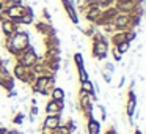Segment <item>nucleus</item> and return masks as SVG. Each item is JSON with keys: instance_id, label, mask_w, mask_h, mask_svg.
I'll use <instances>...</instances> for the list:
<instances>
[{"instance_id": "f257e3e1", "label": "nucleus", "mask_w": 146, "mask_h": 134, "mask_svg": "<svg viewBox=\"0 0 146 134\" xmlns=\"http://www.w3.org/2000/svg\"><path fill=\"white\" fill-rule=\"evenodd\" d=\"M108 49H110V43L105 35H102L101 32H96V35L91 40V57L96 58L98 62H102L107 58Z\"/></svg>"}, {"instance_id": "f03ea898", "label": "nucleus", "mask_w": 146, "mask_h": 134, "mask_svg": "<svg viewBox=\"0 0 146 134\" xmlns=\"http://www.w3.org/2000/svg\"><path fill=\"white\" fill-rule=\"evenodd\" d=\"M29 46H32V41H30V33L27 30L21 33H14L13 36H10V48L7 49L8 54L11 57H16L17 54L24 52Z\"/></svg>"}, {"instance_id": "7ed1b4c3", "label": "nucleus", "mask_w": 146, "mask_h": 134, "mask_svg": "<svg viewBox=\"0 0 146 134\" xmlns=\"http://www.w3.org/2000/svg\"><path fill=\"white\" fill-rule=\"evenodd\" d=\"M38 58H39L38 51H36L33 46H29L24 52H21V54H17L16 57H14V62H16V63H21L22 66L32 68L33 65L38 62Z\"/></svg>"}, {"instance_id": "20e7f679", "label": "nucleus", "mask_w": 146, "mask_h": 134, "mask_svg": "<svg viewBox=\"0 0 146 134\" xmlns=\"http://www.w3.org/2000/svg\"><path fill=\"white\" fill-rule=\"evenodd\" d=\"M111 25L115 27V30H133L130 27V14L126 13H118L111 21Z\"/></svg>"}, {"instance_id": "39448f33", "label": "nucleus", "mask_w": 146, "mask_h": 134, "mask_svg": "<svg viewBox=\"0 0 146 134\" xmlns=\"http://www.w3.org/2000/svg\"><path fill=\"white\" fill-rule=\"evenodd\" d=\"M60 2H61V5H63V10H64V13H66L68 19H69L74 25H79L80 19H79V13H77V10H76V5H74L71 0H60Z\"/></svg>"}, {"instance_id": "423d86ee", "label": "nucleus", "mask_w": 146, "mask_h": 134, "mask_svg": "<svg viewBox=\"0 0 146 134\" xmlns=\"http://www.w3.org/2000/svg\"><path fill=\"white\" fill-rule=\"evenodd\" d=\"M64 111V101H54V99H49L44 106V112L46 115H58L63 114Z\"/></svg>"}, {"instance_id": "0eeeda50", "label": "nucleus", "mask_w": 146, "mask_h": 134, "mask_svg": "<svg viewBox=\"0 0 146 134\" xmlns=\"http://www.w3.org/2000/svg\"><path fill=\"white\" fill-rule=\"evenodd\" d=\"M63 123V114L58 115H46V118L42 120V128H47V129H57L60 125Z\"/></svg>"}, {"instance_id": "6e6552de", "label": "nucleus", "mask_w": 146, "mask_h": 134, "mask_svg": "<svg viewBox=\"0 0 146 134\" xmlns=\"http://www.w3.org/2000/svg\"><path fill=\"white\" fill-rule=\"evenodd\" d=\"M35 27H36V32H38L39 35H42V38H46V36H52V35H57V29H55L52 24L44 22V21H38V22L35 24Z\"/></svg>"}, {"instance_id": "1a4fd4ad", "label": "nucleus", "mask_w": 146, "mask_h": 134, "mask_svg": "<svg viewBox=\"0 0 146 134\" xmlns=\"http://www.w3.org/2000/svg\"><path fill=\"white\" fill-rule=\"evenodd\" d=\"M0 29L5 38H10L14 35V22L10 19H0Z\"/></svg>"}, {"instance_id": "9d476101", "label": "nucleus", "mask_w": 146, "mask_h": 134, "mask_svg": "<svg viewBox=\"0 0 146 134\" xmlns=\"http://www.w3.org/2000/svg\"><path fill=\"white\" fill-rule=\"evenodd\" d=\"M101 128H102V125L98 118H94V117L86 118V133L88 134H99Z\"/></svg>"}, {"instance_id": "9b49d317", "label": "nucleus", "mask_w": 146, "mask_h": 134, "mask_svg": "<svg viewBox=\"0 0 146 134\" xmlns=\"http://www.w3.org/2000/svg\"><path fill=\"white\" fill-rule=\"evenodd\" d=\"M126 41V35H124V30H115L113 33L110 35V44L111 46H118L119 43Z\"/></svg>"}, {"instance_id": "f8f14e48", "label": "nucleus", "mask_w": 146, "mask_h": 134, "mask_svg": "<svg viewBox=\"0 0 146 134\" xmlns=\"http://www.w3.org/2000/svg\"><path fill=\"white\" fill-rule=\"evenodd\" d=\"M50 99H54V101H64V98H66V93H64V90L61 88V87H54V90L50 92Z\"/></svg>"}, {"instance_id": "ddd939ff", "label": "nucleus", "mask_w": 146, "mask_h": 134, "mask_svg": "<svg viewBox=\"0 0 146 134\" xmlns=\"http://www.w3.org/2000/svg\"><path fill=\"white\" fill-rule=\"evenodd\" d=\"M137 111V98H127L126 103V115L127 117H133Z\"/></svg>"}, {"instance_id": "4468645a", "label": "nucleus", "mask_w": 146, "mask_h": 134, "mask_svg": "<svg viewBox=\"0 0 146 134\" xmlns=\"http://www.w3.org/2000/svg\"><path fill=\"white\" fill-rule=\"evenodd\" d=\"M72 60H74V63H76V68H77V70H80V68H85V58H83V54H82V52L77 51L76 54L72 55Z\"/></svg>"}, {"instance_id": "2eb2a0df", "label": "nucleus", "mask_w": 146, "mask_h": 134, "mask_svg": "<svg viewBox=\"0 0 146 134\" xmlns=\"http://www.w3.org/2000/svg\"><path fill=\"white\" fill-rule=\"evenodd\" d=\"M80 90L82 92H86L88 95H93L94 93V87H93V82L91 80H83V82H80Z\"/></svg>"}, {"instance_id": "dca6fc26", "label": "nucleus", "mask_w": 146, "mask_h": 134, "mask_svg": "<svg viewBox=\"0 0 146 134\" xmlns=\"http://www.w3.org/2000/svg\"><path fill=\"white\" fill-rule=\"evenodd\" d=\"M24 120H25V112H16V114L13 115V125H16V126H22L24 125Z\"/></svg>"}, {"instance_id": "f3484780", "label": "nucleus", "mask_w": 146, "mask_h": 134, "mask_svg": "<svg viewBox=\"0 0 146 134\" xmlns=\"http://www.w3.org/2000/svg\"><path fill=\"white\" fill-rule=\"evenodd\" d=\"M113 48H116V51L119 52L121 55H124V54H127V52L130 51V43L129 41H123V43H119L118 46H113Z\"/></svg>"}, {"instance_id": "a211bd4d", "label": "nucleus", "mask_w": 146, "mask_h": 134, "mask_svg": "<svg viewBox=\"0 0 146 134\" xmlns=\"http://www.w3.org/2000/svg\"><path fill=\"white\" fill-rule=\"evenodd\" d=\"M10 77H13V74H11L8 70H0V88L3 87V84L7 82Z\"/></svg>"}, {"instance_id": "6ab92c4d", "label": "nucleus", "mask_w": 146, "mask_h": 134, "mask_svg": "<svg viewBox=\"0 0 146 134\" xmlns=\"http://www.w3.org/2000/svg\"><path fill=\"white\" fill-rule=\"evenodd\" d=\"M99 74L102 76L104 82L110 85V84H111V80H113V74H111V73H108V71H104V70H99Z\"/></svg>"}, {"instance_id": "aec40b11", "label": "nucleus", "mask_w": 146, "mask_h": 134, "mask_svg": "<svg viewBox=\"0 0 146 134\" xmlns=\"http://www.w3.org/2000/svg\"><path fill=\"white\" fill-rule=\"evenodd\" d=\"M113 2H115V0H96V3L99 5L101 10H105V8L113 7Z\"/></svg>"}, {"instance_id": "412c9836", "label": "nucleus", "mask_w": 146, "mask_h": 134, "mask_svg": "<svg viewBox=\"0 0 146 134\" xmlns=\"http://www.w3.org/2000/svg\"><path fill=\"white\" fill-rule=\"evenodd\" d=\"M137 33H138L137 30H124V35H126V41H129V43L135 41Z\"/></svg>"}, {"instance_id": "4be33fe9", "label": "nucleus", "mask_w": 146, "mask_h": 134, "mask_svg": "<svg viewBox=\"0 0 146 134\" xmlns=\"http://www.w3.org/2000/svg\"><path fill=\"white\" fill-rule=\"evenodd\" d=\"M41 14H42V21H44V22L52 24V14H50V11H49V8H42Z\"/></svg>"}, {"instance_id": "5701e85b", "label": "nucleus", "mask_w": 146, "mask_h": 134, "mask_svg": "<svg viewBox=\"0 0 146 134\" xmlns=\"http://www.w3.org/2000/svg\"><path fill=\"white\" fill-rule=\"evenodd\" d=\"M77 73H79V80L80 82L90 79V74H88V71H86V68H80V70H77Z\"/></svg>"}, {"instance_id": "b1692460", "label": "nucleus", "mask_w": 146, "mask_h": 134, "mask_svg": "<svg viewBox=\"0 0 146 134\" xmlns=\"http://www.w3.org/2000/svg\"><path fill=\"white\" fill-rule=\"evenodd\" d=\"M101 70H104V71H108V73L115 74V70H116V68H115V65L111 63V62H105V63H104V66H102Z\"/></svg>"}, {"instance_id": "393cba45", "label": "nucleus", "mask_w": 146, "mask_h": 134, "mask_svg": "<svg viewBox=\"0 0 146 134\" xmlns=\"http://www.w3.org/2000/svg\"><path fill=\"white\" fill-rule=\"evenodd\" d=\"M111 55H113V60H115V62H123V57H124V55H121L119 52L116 51V48H113V46H111Z\"/></svg>"}, {"instance_id": "a878e982", "label": "nucleus", "mask_w": 146, "mask_h": 134, "mask_svg": "<svg viewBox=\"0 0 146 134\" xmlns=\"http://www.w3.org/2000/svg\"><path fill=\"white\" fill-rule=\"evenodd\" d=\"M124 84H126V76L123 74V76L119 77V80H118V85H116V88H123V87H124Z\"/></svg>"}, {"instance_id": "bb28decb", "label": "nucleus", "mask_w": 146, "mask_h": 134, "mask_svg": "<svg viewBox=\"0 0 146 134\" xmlns=\"http://www.w3.org/2000/svg\"><path fill=\"white\" fill-rule=\"evenodd\" d=\"M19 96V93L16 92V90H11V92H7V98L10 99V98H17Z\"/></svg>"}, {"instance_id": "cd10ccee", "label": "nucleus", "mask_w": 146, "mask_h": 134, "mask_svg": "<svg viewBox=\"0 0 146 134\" xmlns=\"http://www.w3.org/2000/svg\"><path fill=\"white\" fill-rule=\"evenodd\" d=\"M105 134H118V129H116V128H113V126H110V128H107Z\"/></svg>"}, {"instance_id": "c85d7f7f", "label": "nucleus", "mask_w": 146, "mask_h": 134, "mask_svg": "<svg viewBox=\"0 0 146 134\" xmlns=\"http://www.w3.org/2000/svg\"><path fill=\"white\" fill-rule=\"evenodd\" d=\"M10 5H22V0H8Z\"/></svg>"}, {"instance_id": "c756f323", "label": "nucleus", "mask_w": 146, "mask_h": 134, "mask_svg": "<svg viewBox=\"0 0 146 134\" xmlns=\"http://www.w3.org/2000/svg\"><path fill=\"white\" fill-rule=\"evenodd\" d=\"M7 134H25V133H21V131H17V129H8Z\"/></svg>"}, {"instance_id": "7c9ffc66", "label": "nucleus", "mask_w": 146, "mask_h": 134, "mask_svg": "<svg viewBox=\"0 0 146 134\" xmlns=\"http://www.w3.org/2000/svg\"><path fill=\"white\" fill-rule=\"evenodd\" d=\"M7 131H8V128H5V126H0V134H7Z\"/></svg>"}, {"instance_id": "2f4dec72", "label": "nucleus", "mask_w": 146, "mask_h": 134, "mask_svg": "<svg viewBox=\"0 0 146 134\" xmlns=\"http://www.w3.org/2000/svg\"><path fill=\"white\" fill-rule=\"evenodd\" d=\"M133 134H143V133H141V129H138V128H137V129L133 131Z\"/></svg>"}, {"instance_id": "473e14b6", "label": "nucleus", "mask_w": 146, "mask_h": 134, "mask_svg": "<svg viewBox=\"0 0 146 134\" xmlns=\"http://www.w3.org/2000/svg\"><path fill=\"white\" fill-rule=\"evenodd\" d=\"M83 2H85V3H88V2H96V0H83Z\"/></svg>"}, {"instance_id": "72a5a7b5", "label": "nucleus", "mask_w": 146, "mask_h": 134, "mask_svg": "<svg viewBox=\"0 0 146 134\" xmlns=\"http://www.w3.org/2000/svg\"><path fill=\"white\" fill-rule=\"evenodd\" d=\"M2 8H3V5H2V3H0V13H2Z\"/></svg>"}]
</instances>
